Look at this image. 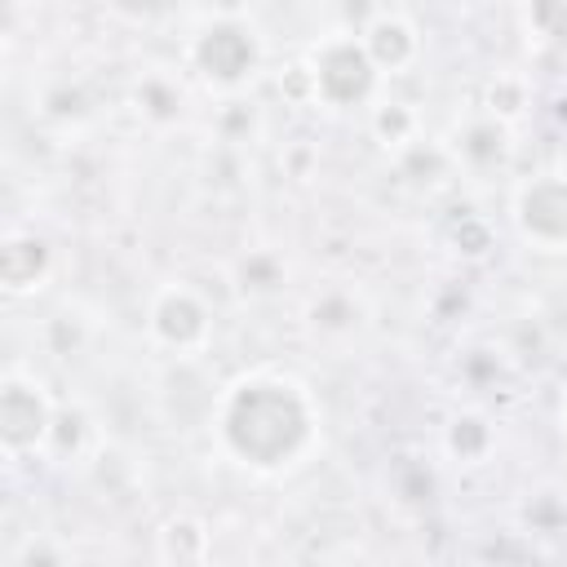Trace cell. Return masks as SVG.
<instances>
[{
	"label": "cell",
	"mask_w": 567,
	"mask_h": 567,
	"mask_svg": "<svg viewBox=\"0 0 567 567\" xmlns=\"http://www.w3.org/2000/svg\"><path fill=\"white\" fill-rule=\"evenodd\" d=\"M563 323H567V297H563Z\"/></svg>",
	"instance_id": "ffe728a7"
},
{
	"label": "cell",
	"mask_w": 567,
	"mask_h": 567,
	"mask_svg": "<svg viewBox=\"0 0 567 567\" xmlns=\"http://www.w3.org/2000/svg\"><path fill=\"white\" fill-rule=\"evenodd\" d=\"M137 111H142L146 120H155V124L177 120V111H182L177 84L164 80V75H142V84H137Z\"/></svg>",
	"instance_id": "9a60e30c"
},
{
	"label": "cell",
	"mask_w": 567,
	"mask_h": 567,
	"mask_svg": "<svg viewBox=\"0 0 567 567\" xmlns=\"http://www.w3.org/2000/svg\"><path fill=\"white\" fill-rule=\"evenodd\" d=\"M239 279H244L248 292H270V288L284 279V266H279L270 252H252V257L239 261Z\"/></svg>",
	"instance_id": "2e32d148"
},
{
	"label": "cell",
	"mask_w": 567,
	"mask_h": 567,
	"mask_svg": "<svg viewBox=\"0 0 567 567\" xmlns=\"http://www.w3.org/2000/svg\"><path fill=\"white\" fill-rule=\"evenodd\" d=\"M452 244H470L465 252H470V257H483V252L492 248V235H487V226H483V221L465 217V221H461V226L452 230Z\"/></svg>",
	"instance_id": "ac0fdd59"
},
{
	"label": "cell",
	"mask_w": 567,
	"mask_h": 567,
	"mask_svg": "<svg viewBox=\"0 0 567 567\" xmlns=\"http://www.w3.org/2000/svg\"><path fill=\"white\" fill-rule=\"evenodd\" d=\"M359 319H363V306L354 301V292L328 288L310 301V323L319 332H350V328H359Z\"/></svg>",
	"instance_id": "5bb4252c"
},
{
	"label": "cell",
	"mask_w": 567,
	"mask_h": 567,
	"mask_svg": "<svg viewBox=\"0 0 567 567\" xmlns=\"http://www.w3.org/2000/svg\"><path fill=\"white\" fill-rule=\"evenodd\" d=\"M159 563L164 567H208V527L199 518H168L159 532Z\"/></svg>",
	"instance_id": "30bf717a"
},
{
	"label": "cell",
	"mask_w": 567,
	"mask_h": 567,
	"mask_svg": "<svg viewBox=\"0 0 567 567\" xmlns=\"http://www.w3.org/2000/svg\"><path fill=\"white\" fill-rule=\"evenodd\" d=\"M213 430L235 465L252 474H284L315 447L319 403L297 377L248 372L217 394Z\"/></svg>",
	"instance_id": "6da1fadb"
},
{
	"label": "cell",
	"mask_w": 567,
	"mask_h": 567,
	"mask_svg": "<svg viewBox=\"0 0 567 567\" xmlns=\"http://www.w3.org/2000/svg\"><path fill=\"white\" fill-rule=\"evenodd\" d=\"M558 412H563V430H567V390H563V408Z\"/></svg>",
	"instance_id": "d6986e66"
},
{
	"label": "cell",
	"mask_w": 567,
	"mask_h": 567,
	"mask_svg": "<svg viewBox=\"0 0 567 567\" xmlns=\"http://www.w3.org/2000/svg\"><path fill=\"white\" fill-rule=\"evenodd\" d=\"M514 230L540 252H567V173H532L509 199Z\"/></svg>",
	"instance_id": "5b68a950"
},
{
	"label": "cell",
	"mask_w": 567,
	"mask_h": 567,
	"mask_svg": "<svg viewBox=\"0 0 567 567\" xmlns=\"http://www.w3.org/2000/svg\"><path fill=\"white\" fill-rule=\"evenodd\" d=\"M306 71H310V93L319 106L328 111H354V106H368L381 89V71L372 66L363 40L354 31H332L323 35L306 58Z\"/></svg>",
	"instance_id": "3957f363"
},
{
	"label": "cell",
	"mask_w": 567,
	"mask_h": 567,
	"mask_svg": "<svg viewBox=\"0 0 567 567\" xmlns=\"http://www.w3.org/2000/svg\"><path fill=\"white\" fill-rule=\"evenodd\" d=\"M443 447H447L452 461L478 465V461H487V452L496 447V430H492V421H487L483 412H456V416L447 421V430H443Z\"/></svg>",
	"instance_id": "8fae6325"
},
{
	"label": "cell",
	"mask_w": 567,
	"mask_h": 567,
	"mask_svg": "<svg viewBox=\"0 0 567 567\" xmlns=\"http://www.w3.org/2000/svg\"><path fill=\"white\" fill-rule=\"evenodd\" d=\"M146 332L177 354H199L213 341V310L190 284H164L151 292Z\"/></svg>",
	"instance_id": "8992f818"
},
{
	"label": "cell",
	"mask_w": 567,
	"mask_h": 567,
	"mask_svg": "<svg viewBox=\"0 0 567 567\" xmlns=\"http://www.w3.org/2000/svg\"><path fill=\"white\" fill-rule=\"evenodd\" d=\"M527 22H532L540 35H549V40L567 44V0H545V4H532V9H527Z\"/></svg>",
	"instance_id": "e0dca14e"
},
{
	"label": "cell",
	"mask_w": 567,
	"mask_h": 567,
	"mask_svg": "<svg viewBox=\"0 0 567 567\" xmlns=\"http://www.w3.org/2000/svg\"><path fill=\"white\" fill-rule=\"evenodd\" d=\"M368 124H372V137H377L381 146L399 151V155L421 142V115H416L408 102H377L372 115H368Z\"/></svg>",
	"instance_id": "7c38bea8"
},
{
	"label": "cell",
	"mask_w": 567,
	"mask_h": 567,
	"mask_svg": "<svg viewBox=\"0 0 567 567\" xmlns=\"http://www.w3.org/2000/svg\"><path fill=\"white\" fill-rule=\"evenodd\" d=\"M527 102H532L527 80L514 75V71H496V75L487 80V93H483V115H492V120H501V124H514V120L527 111Z\"/></svg>",
	"instance_id": "4fadbf2b"
},
{
	"label": "cell",
	"mask_w": 567,
	"mask_h": 567,
	"mask_svg": "<svg viewBox=\"0 0 567 567\" xmlns=\"http://www.w3.org/2000/svg\"><path fill=\"white\" fill-rule=\"evenodd\" d=\"M58 425V403L49 390L27 377V372H4L0 377V447L9 461H22L31 452H44L53 443Z\"/></svg>",
	"instance_id": "277c9868"
},
{
	"label": "cell",
	"mask_w": 567,
	"mask_h": 567,
	"mask_svg": "<svg viewBox=\"0 0 567 567\" xmlns=\"http://www.w3.org/2000/svg\"><path fill=\"white\" fill-rule=\"evenodd\" d=\"M354 18H359L354 35L363 40V49H368L372 66L381 71V80L385 75H403L421 58V31L403 9H385L381 4V9H363Z\"/></svg>",
	"instance_id": "52a82bcc"
},
{
	"label": "cell",
	"mask_w": 567,
	"mask_h": 567,
	"mask_svg": "<svg viewBox=\"0 0 567 567\" xmlns=\"http://www.w3.org/2000/svg\"><path fill=\"white\" fill-rule=\"evenodd\" d=\"M53 275V248L35 230H9L0 239V288L9 297H31Z\"/></svg>",
	"instance_id": "ba28073f"
},
{
	"label": "cell",
	"mask_w": 567,
	"mask_h": 567,
	"mask_svg": "<svg viewBox=\"0 0 567 567\" xmlns=\"http://www.w3.org/2000/svg\"><path fill=\"white\" fill-rule=\"evenodd\" d=\"M470 567H496V563H470Z\"/></svg>",
	"instance_id": "44dd1931"
},
{
	"label": "cell",
	"mask_w": 567,
	"mask_h": 567,
	"mask_svg": "<svg viewBox=\"0 0 567 567\" xmlns=\"http://www.w3.org/2000/svg\"><path fill=\"white\" fill-rule=\"evenodd\" d=\"M456 155H461L465 164H474V168L501 164V159L509 155V124H501V120H492V115L465 120L461 133H456Z\"/></svg>",
	"instance_id": "9c48e42d"
},
{
	"label": "cell",
	"mask_w": 567,
	"mask_h": 567,
	"mask_svg": "<svg viewBox=\"0 0 567 567\" xmlns=\"http://www.w3.org/2000/svg\"><path fill=\"white\" fill-rule=\"evenodd\" d=\"M186 58H190V66L199 71L204 84H213L221 93H235V89H244L261 71L266 44H261L257 27L239 9H217L190 35Z\"/></svg>",
	"instance_id": "7a4b0ae2"
}]
</instances>
